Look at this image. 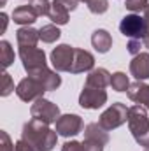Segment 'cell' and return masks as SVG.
Instances as JSON below:
<instances>
[{
  "instance_id": "obj_1",
  "label": "cell",
  "mask_w": 149,
  "mask_h": 151,
  "mask_svg": "<svg viewBox=\"0 0 149 151\" xmlns=\"http://www.w3.org/2000/svg\"><path fill=\"white\" fill-rule=\"evenodd\" d=\"M21 139H25L35 151H51L56 146L58 132L51 130L47 123L32 118L28 123L23 125Z\"/></svg>"
},
{
  "instance_id": "obj_2",
  "label": "cell",
  "mask_w": 149,
  "mask_h": 151,
  "mask_svg": "<svg viewBox=\"0 0 149 151\" xmlns=\"http://www.w3.org/2000/svg\"><path fill=\"white\" fill-rule=\"evenodd\" d=\"M128 128L137 144L149 148V118L144 106L135 104L128 109Z\"/></svg>"
},
{
  "instance_id": "obj_3",
  "label": "cell",
  "mask_w": 149,
  "mask_h": 151,
  "mask_svg": "<svg viewBox=\"0 0 149 151\" xmlns=\"http://www.w3.org/2000/svg\"><path fill=\"white\" fill-rule=\"evenodd\" d=\"M126 121H128V107L125 104H121V102H116L107 111L102 113L100 119H98V125L109 132V130H114V128L121 127Z\"/></svg>"
},
{
  "instance_id": "obj_4",
  "label": "cell",
  "mask_w": 149,
  "mask_h": 151,
  "mask_svg": "<svg viewBox=\"0 0 149 151\" xmlns=\"http://www.w3.org/2000/svg\"><path fill=\"white\" fill-rule=\"evenodd\" d=\"M30 114H32V118H35L39 121H44V123L51 125V123L58 121V118H60V107L42 97V99H37L32 104Z\"/></svg>"
},
{
  "instance_id": "obj_5",
  "label": "cell",
  "mask_w": 149,
  "mask_h": 151,
  "mask_svg": "<svg viewBox=\"0 0 149 151\" xmlns=\"http://www.w3.org/2000/svg\"><path fill=\"white\" fill-rule=\"evenodd\" d=\"M119 32L125 35V37L130 39H144V35L148 34V27H146V21H144V16H139V14H128L121 19L119 23Z\"/></svg>"
},
{
  "instance_id": "obj_6",
  "label": "cell",
  "mask_w": 149,
  "mask_h": 151,
  "mask_svg": "<svg viewBox=\"0 0 149 151\" xmlns=\"http://www.w3.org/2000/svg\"><path fill=\"white\" fill-rule=\"evenodd\" d=\"M44 91H47V90L44 88V84H42L40 81H37L35 77H32V76L21 79L19 84L16 86V95H18L23 102H34V100H37V99H42Z\"/></svg>"
},
{
  "instance_id": "obj_7",
  "label": "cell",
  "mask_w": 149,
  "mask_h": 151,
  "mask_svg": "<svg viewBox=\"0 0 149 151\" xmlns=\"http://www.w3.org/2000/svg\"><path fill=\"white\" fill-rule=\"evenodd\" d=\"M19 58H21L27 72H34V70L46 67V53L39 47L19 46Z\"/></svg>"
},
{
  "instance_id": "obj_8",
  "label": "cell",
  "mask_w": 149,
  "mask_h": 151,
  "mask_svg": "<svg viewBox=\"0 0 149 151\" xmlns=\"http://www.w3.org/2000/svg\"><path fill=\"white\" fill-rule=\"evenodd\" d=\"M74 51L75 47L69 44H60L51 51V63L58 72H70L74 63Z\"/></svg>"
},
{
  "instance_id": "obj_9",
  "label": "cell",
  "mask_w": 149,
  "mask_h": 151,
  "mask_svg": "<svg viewBox=\"0 0 149 151\" xmlns=\"http://www.w3.org/2000/svg\"><path fill=\"white\" fill-rule=\"evenodd\" d=\"M107 102V91L104 88H93L86 86L79 95V106L84 109H98Z\"/></svg>"
},
{
  "instance_id": "obj_10",
  "label": "cell",
  "mask_w": 149,
  "mask_h": 151,
  "mask_svg": "<svg viewBox=\"0 0 149 151\" xmlns=\"http://www.w3.org/2000/svg\"><path fill=\"white\" fill-rule=\"evenodd\" d=\"M82 130V119L77 114H63L56 121V132L63 137H74Z\"/></svg>"
},
{
  "instance_id": "obj_11",
  "label": "cell",
  "mask_w": 149,
  "mask_h": 151,
  "mask_svg": "<svg viewBox=\"0 0 149 151\" xmlns=\"http://www.w3.org/2000/svg\"><path fill=\"white\" fill-rule=\"evenodd\" d=\"M93 65H95V58L91 53L84 51V49H77L74 51V63H72V69H70V74H81V72H88V70H93Z\"/></svg>"
},
{
  "instance_id": "obj_12",
  "label": "cell",
  "mask_w": 149,
  "mask_h": 151,
  "mask_svg": "<svg viewBox=\"0 0 149 151\" xmlns=\"http://www.w3.org/2000/svg\"><path fill=\"white\" fill-rule=\"evenodd\" d=\"M126 93H128L130 100H133V102L144 106L146 109H149V84L142 83V81H135L128 86Z\"/></svg>"
},
{
  "instance_id": "obj_13",
  "label": "cell",
  "mask_w": 149,
  "mask_h": 151,
  "mask_svg": "<svg viewBox=\"0 0 149 151\" xmlns=\"http://www.w3.org/2000/svg\"><path fill=\"white\" fill-rule=\"evenodd\" d=\"M130 72L137 81H144L149 77V53H139L130 62Z\"/></svg>"
},
{
  "instance_id": "obj_14",
  "label": "cell",
  "mask_w": 149,
  "mask_h": 151,
  "mask_svg": "<svg viewBox=\"0 0 149 151\" xmlns=\"http://www.w3.org/2000/svg\"><path fill=\"white\" fill-rule=\"evenodd\" d=\"M28 76H32V77H35L37 81H40L47 91H49V90H56V88L62 84V77L56 74V72L49 70L47 67L39 69V70H34V72H28Z\"/></svg>"
},
{
  "instance_id": "obj_15",
  "label": "cell",
  "mask_w": 149,
  "mask_h": 151,
  "mask_svg": "<svg viewBox=\"0 0 149 151\" xmlns=\"http://www.w3.org/2000/svg\"><path fill=\"white\" fill-rule=\"evenodd\" d=\"M84 141H90V142H97V144L105 146L109 142V134L98 123H90L84 128Z\"/></svg>"
},
{
  "instance_id": "obj_16",
  "label": "cell",
  "mask_w": 149,
  "mask_h": 151,
  "mask_svg": "<svg viewBox=\"0 0 149 151\" xmlns=\"http://www.w3.org/2000/svg\"><path fill=\"white\" fill-rule=\"evenodd\" d=\"M39 18V14L35 12V9L32 7V4H28V5H19V7H16L14 11H12V19H14V23H18V25H32L35 19Z\"/></svg>"
},
{
  "instance_id": "obj_17",
  "label": "cell",
  "mask_w": 149,
  "mask_h": 151,
  "mask_svg": "<svg viewBox=\"0 0 149 151\" xmlns=\"http://www.w3.org/2000/svg\"><path fill=\"white\" fill-rule=\"evenodd\" d=\"M111 77L109 70L98 67V69H93L90 70V74L86 76V86H93V88H105V86H111Z\"/></svg>"
},
{
  "instance_id": "obj_18",
  "label": "cell",
  "mask_w": 149,
  "mask_h": 151,
  "mask_svg": "<svg viewBox=\"0 0 149 151\" xmlns=\"http://www.w3.org/2000/svg\"><path fill=\"white\" fill-rule=\"evenodd\" d=\"M91 44H93V47H95L98 53H107V51L112 47L111 34H109L107 30H104V28L95 30L93 35H91Z\"/></svg>"
},
{
  "instance_id": "obj_19",
  "label": "cell",
  "mask_w": 149,
  "mask_h": 151,
  "mask_svg": "<svg viewBox=\"0 0 149 151\" xmlns=\"http://www.w3.org/2000/svg\"><path fill=\"white\" fill-rule=\"evenodd\" d=\"M16 39H18V44L19 46H30V47H35L39 42V30L32 28V27H23L16 32Z\"/></svg>"
},
{
  "instance_id": "obj_20",
  "label": "cell",
  "mask_w": 149,
  "mask_h": 151,
  "mask_svg": "<svg viewBox=\"0 0 149 151\" xmlns=\"http://www.w3.org/2000/svg\"><path fill=\"white\" fill-rule=\"evenodd\" d=\"M69 9L67 7H63L58 0H53V4H51V11H49V19L53 21V23H56V25H67L69 23Z\"/></svg>"
},
{
  "instance_id": "obj_21",
  "label": "cell",
  "mask_w": 149,
  "mask_h": 151,
  "mask_svg": "<svg viewBox=\"0 0 149 151\" xmlns=\"http://www.w3.org/2000/svg\"><path fill=\"white\" fill-rule=\"evenodd\" d=\"M62 151H104V146L97 142H90V141H82V142L70 141L62 146Z\"/></svg>"
},
{
  "instance_id": "obj_22",
  "label": "cell",
  "mask_w": 149,
  "mask_h": 151,
  "mask_svg": "<svg viewBox=\"0 0 149 151\" xmlns=\"http://www.w3.org/2000/svg\"><path fill=\"white\" fill-rule=\"evenodd\" d=\"M62 35V32L58 30V27H54V25H44L40 30H39V37L42 42H46V44H51V42H54V40H58Z\"/></svg>"
},
{
  "instance_id": "obj_23",
  "label": "cell",
  "mask_w": 149,
  "mask_h": 151,
  "mask_svg": "<svg viewBox=\"0 0 149 151\" xmlns=\"http://www.w3.org/2000/svg\"><path fill=\"white\" fill-rule=\"evenodd\" d=\"M0 62H2V67L7 69L12 65L14 62V49L11 47V44L7 40H2L0 42Z\"/></svg>"
},
{
  "instance_id": "obj_24",
  "label": "cell",
  "mask_w": 149,
  "mask_h": 151,
  "mask_svg": "<svg viewBox=\"0 0 149 151\" xmlns=\"http://www.w3.org/2000/svg\"><path fill=\"white\" fill-rule=\"evenodd\" d=\"M111 86H112V90H116V91H126L128 86H130L128 76L125 72H114L111 77Z\"/></svg>"
},
{
  "instance_id": "obj_25",
  "label": "cell",
  "mask_w": 149,
  "mask_h": 151,
  "mask_svg": "<svg viewBox=\"0 0 149 151\" xmlns=\"http://www.w3.org/2000/svg\"><path fill=\"white\" fill-rule=\"evenodd\" d=\"M88 9L93 14H104L109 9V2L107 0H90L88 2Z\"/></svg>"
},
{
  "instance_id": "obj_26",
  "label": "cell",
  "mask_w": 149,
  "mask_h": 151,
  "mask_svg": "<svg viewBox=\"0 0 149 151\" xmlns=\"http://www.w3.org/2000/svg\"><path fill=\"white\" fill-rule=\"evenodd\" d=\"M0 93H2V97H7V95H11L12 91H14V81H12V77L7 74V72H4L2 74V86H0Z\"/></svg>"
},
{
  "instance_id": "obj_27",
  "label": "cell",
  "mask_w": 149,
  "mask_h": 151,
  "mask_svg": "<svg viewBox=\"0 0 149 151\" xmlns=\"http://www.w3.org/2000/svg\"><path fill=\"white\" fill-rule=\"evenodd\" d=\"M32 7L35 9V12L39 16H47L49 11H51V2L49 0H34Z\"/></svg>"
},
{
  "instance_id": "obj_28",
  "label": "cell",
  "mask_w": 149,
  "mask_h": 151,
  "mask_svg": "<svg viewBox=\"0 0 149 151\" xmlns=\"http://www.w3.org/2000/svg\"><path fill=\"white\" fill-rule=\"evenodd\" d=\"M125 5H126L128 11H132L133 14H137L140 11H146V7H148L149 4H148V0H126Z\"/></svg>"
},
{
  "instance_id": "obj_29",
  "label": "cell",
  "mask_w": 149,
  "mask_h": 151,
  "mask_svg": "<svg viewBox=\"0 0 149 151\" xmlns=\"http://www.w3.org/2000/svg\"><path fill=\"white\" fill-rule=\"evenodd\" d=\"M0 151H14V144L11 142L7 132H0Z\"/></svg>"
},
{
  "instance_id": "obj_30",
  "label": "cell",
  "mask_w": 149,
  "mask_h": 151,
  "mask_svg": "<svg viewBox=\"0 0 149 151\" xmlns=\"http://www.w3.org/2000/svg\"><path fill=\"white\" fill-rule=\"evenodd\" d=\"M140 46H144L140 39H132V40L128 42V46H126V47H128V53H130V55L137 56V55L140 53Z\"/></svg>"
},
{
  "instance_id": "obj_31",
  "label": "cell",
  "mask_w": 149,
  "mask_h": 151,
  "mask_svg": "<svg viewBox=\"0 0 149 151\" xmlns=\"http://www.w3.org/2000/svg\"><path fill=\"white\" fill-rule=\"evenodd\" d=\"M14 151H35L25 139H19L16 144H14Z\"/></svg>"
},
{
  "instance_id": "obj_32",
  "label": "cell",
  "mask_w": 149,
  "mask_h": 151,
  "mask_svg": "<svg viewBox=\"0 0 149 151\" xmlns=\"http://www.w3.org/2000/svg\"><path fill=\"white\" fill-rule=\"evenodd\" d=\"M58 2H60L63 7H67L69 11H74L75 7H77V2H79V0H58Z\"/></svg>"
},
{
  "instance_id": "obj_33",
  "label": "cell",
  "mask_w": 149,
  "mask_h": 151,
  "mask_svg": "<svg viewBox=\"0 0 149 151\" xmlns=\"http://www.w3.org/2000/svg\"><path fill=\"white\" fill-rule=\"evenodd\" d=\"M0 21H2V25H0V34H4V32L7 30V23H9V18H7L5 12L0 14Z\"/></svg>"
},
{
  "instance_id": "obj_34",
  "label": "cell",
  "mask_w": 149,
  "mask_h": 151,
  "mask_svg": "<svg viewBox=\"0 0 149 151\" xmlns=\"http://www.w3.org/2000/svg\"><path fill=\"white\" fill-rule=\"evenodd\" d=\"M144 21H146V27H148V34H149V5L144 11Z\"/></svg>"
},
{
  "instance_id": "obj_35",
  "label": "cell",
  "mask_w": 149,
  "mask_h": 151,
  "mask_svg": "<svg viewBox=\"0 0 149 151\" xmlns=\"http://www.w3.org/2000/svg\"><path fill=\"white\" fill-rule=\"evenodd\" d=\"M142 44H144V47H148V49H149V34H146V35H144V39H142Z\"/></svg>"
},
{
  "instance_id": "obj_36",
  "label": "cell",
  "mask_w": 149,
  "mask_h": 151,
  "mask_svg": "<svg viewBox=\"0 0 149 151\" xmlns=\"http://www.w3.org/2000/svg\"><path fill=\"white\" fill-rule=\"evenodd\" d=\"M5 2H7V0H0V5H5Z\"/></svg>"
},
{
  "instance_id": "obj_37",
  "label": "cell",
  "mask_w": 149,
  "mask_h": 151,
  "mask_svg": "<svg viewBox=\"0 0 149 151\" xmlns=\"http://www.w3.org/2000/svg\"><path fill=\"white\" fill-rule=\"evenodd\" d=\"M79 2H86V4H88V2H90V0H79Z\"/></svg>"
},
{
  "instance_id": "obj_38",
  "label": "cell",
  "mask_w": 149,
  "mask_h": 151,
  "mask_svg": "<svg viewBox=\"0 0 149 151\" xmlns=\"http://www.w3.org/2000/svg\"><path fill=\"white\" fill-rule=\"evenodd\" d=\"M144 151H149V148H146V150H144Z\"/></svg>"
},
{
  "instance_id": "obj_39",
  "label": "cell",
  "mask_w": 149,
  "mask_h": 151,
  "mask_svg": "<svg viewBox=\"0 0 149 151\" xmlns=\"http://www.w3.org/2000/svg\"><path fill=\"white\" fill-rule=\"evenodd\" d=\"M32 2H34V0H32Z\"/></svg>"
}]
</instances>
